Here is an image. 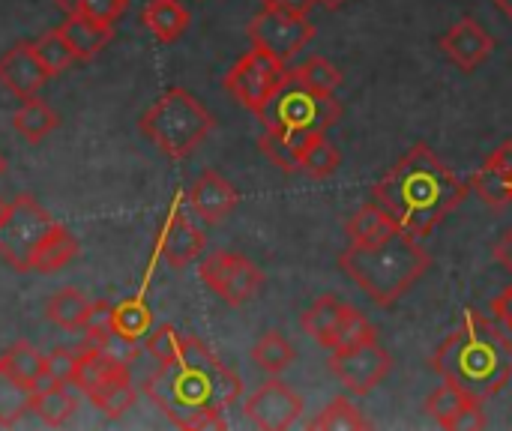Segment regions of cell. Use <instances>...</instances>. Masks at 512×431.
Wrapping results in <instances>:
<instances>
[{"label": "cell", "instance_id": "obj_1", "mask_svg": "<svg viewBox=\"0 0 512 431\" xmlns=\"http://www.w3.org/2000/svg\"><path fill=\"white\" fill-rule=\"evenodd\" d=\"M144 393L177 429H228L225 408L243 396V381L198 336H183L180 357L159 363L144 381Z\"/></svg>", "mask_w": 512, "mask_h": 431}, {"label": "cell", "instance_id": "obj_2", "mask_svg": "<svg viewBox=\"0 0 512 431\" xmlns=\"http://www.w3.org/2000/svg\"><path fill=\"white\" fill-rule=\"evenodd\" d=\"M468 195L471 186L444 165L426 141H417L372 186V201H378L399 228L414 237H429Z\"/></svg>", "mask_w": 512, "mask_h": 431}, {"label": "cell", "instance_id": "obj_3", "mask_svg": "<svg viewBox=\"0 0 512 431\" xmlns=\"http://www.w3.org/2000/svg\"><path fill=\"white\" fill-rule=\"evenodd\" d=\"M432 369L468 399L486 405L512 381V339L486 315L468 309L459 330L438 345Z\"/></svg>", "mask_w": 512, "mask_h": 431}, {"label": "cell", "instance_id": "obj_4", "mask_svg": "<svg viewBox=\"0 0 512 431\" xmlns=\"http://www.w3.org/2000/svg\"><path fill=\"white\" fill-rule=\"evenodd\" d=\"M339 267L378 306H393L426 276L432 258L420 237L399 228L378 243H351L339 255Z\"/></svg>", "mask_w": 512, "mask_h": 431}, {"label": "cell", "instance_id": "obj_5", "mask_svg": "<svg viewBox=\"0 0 512 431\" xmlns=\"http://www.w3.org/2000/svg\"><path fill=\"white\" fill-rule=\"evenodd\" d=\"M216 126V117L183 87L165 90L138 120V129L168 159H186Z\"/></svg>", "mask_w": 512, "mask_h": 431}, {"label": "cell", "instance_id": "obj_6", "mask_svg": "<svg viewBox=\"0 0 512 431\" xmlns=\"http://www.w3.org/2000/svg\"><path fill=\"white\" fill-rule=\"evenodd\" d=\"M339 117H342V105L336 93H315L297 78L294 69H288L285 81L258 114L264 129L285 132V135L327 132L339 123Z\"/></svg>", "mask_w": 512, "mask_h": 431}, {"label": "cell", "instance_id": "obj_7", "mask_svg": "<svg viewBox=\"0 0 512 431\" xmlns=\"http://www.w3.org/2000/svg\"><path fill=\"white\" fill-rule=\"evenodd\" d=\"M108 420H117L123 417L138 393L132 387V378H129V366L108 357L105 351L87 345L81 354H78V369H75V384Z\"/></svg>", "mask_w": 512, "mask_h": 431}, {"label": "cell", "instance_id": "obj_8", "mask_svg": "<svg viewBox=\"0 0 512 431\" xmlns=\"http://www.w3.org/2000/svg\"><path fill=\"white\" fill-rule=\"evenodd\" d=\"M51 228H54L51 213L33 195H18L15 201H9V213L0 225V258L12 270L27 273L39 240Z\"/></svg>", "mask_w": 512, "mask_h": 431}, {"label": "cell", "instance_id": "obj_9", "mask_svg": "<svg viewBox=\"0 0 512 431\" xmlns=\"http://www.w3.org/2000/svg\"><path fill=\"white\" fill-rule=\"evenodd\" d=\"M285 75H288V69L279 57L252 45V51H246L228 69L222 84L243 108H249L258 117L264 111V105L273 99V93L279 90V84L285 81Z\"/></svg>", "mask_w": 512, "mask_h": 431}, {"label": "cell", "instance_id": "obj_10", "mask_svg": "<svg viewBox=\"0 0 512 431\" xmlns=\"http://www.w3.org/2000/svg\"><path fill=\"white\" fill-rule=\"evenodd\" d=\"M201 282L228 306H246L252 303L264 288V273L255 261L237 252H213L198 267Z\"/></svg>", "mask_w": 512, "mask_h": 431}, {"label": "cell", "instance_id": "obj_11", "mask_svg": "<svg viewBox=\"0 0 512 431\" xmlns=\"http://www.w3.org/2000/svg\"><path fill=\"white\" fill-rule=\"evenodd\" d=\"M246 33H249L255 48L270 51L282 63H288L297 51H303L315 39V27L306 18L285 15V12H276V9H261L249 21Z\"/></svg>", "mask_w": 512, "mask_h": 431}, {"label": "cell", "instance_id": "obj_12", "mask_svg": "<svg viewBox=\"0 0 512 431\" xmlns=\"http://www.w3.org/2000/svg\"><path fill=\"white\" fill-rule=\"evenodd\" d=\"M393 369L390 354L378 342L357 345L351 351H333L330 372L351 396H369Z\"/></svg>", "mask_w": 512, "mask_h": 431}, {"label": "cell", "instance_id": "obj_13", "mask_svg": "<svg viewBox=\"0 0 512 431\" xmlns=\"http://www.w3.org/2000/svg\"><path fill=\"white\" fill-rule=\"evenodd\" d=\"M246 420L261 431H285L291 429L303 414V399L282 381L261 384L243 405Z\"/></svg>", "mask_w": 512, "mask_h": 431}, {"label": "cell", "instance_id": "obj_14", "mask_svg": "<svg viewBox=\"0 0 512 431\" xmlns=\"http://www.w3.org/2000/svg\"><path fill=\"white\" fill-rule=\"evenodd\" d=\"M441 51L462 69V72H474L480 69L492 51H495V39L483 30V24L477 18H462L456 21L444 36H441Z\"/></svg>", "mask_w": 512, "mask_h": 431}, {"label": "cell", "instance_id": "obj_15", "mask_svg": "<svg viewBox=\"0 0 512 431\" xmlns=\"http://www.w3.org/2000/svg\"><path fill=\"white\" fill-rule=\"evenodd\" d=\"M471 192L480 195L483 204L501 210L512 204V141H504L468 180Z\"/></svg>", "mask_w": 512, "mask_h": 431}, {"label": "cell", "instance_id": "obj_16", "mask_svg": "<svg viewBox=\"0 0 512 431\" xmlns=\"http://www.w3.org/2000/svg\"><path fill=\"white\" fill-rule=\"evenodd\" d=\"M48 69L39 63L36 51H33V42H21L15 48H9L3 57H0V84L15 93L18 99H30L36 96V90L48 81Z\"/></svg>", "mask_w": 512, "mask_h": 431}, {"label": "cell", "instance_id": "obj_17", "mask_svg": "<svg viewBox=\"0 0 512 431\" xmlns=\"http://www.w3.org/2000/svg\"><path fill=\"white\" fill-rule=\"evenodd\" d=\"M189 204L207 225H219L234 213L240 195L219 171H204L189 189Z\"/></svg>", "mask_w": 512, "mask_h": 431}, {"label": "cell", "instance_id": "obj_18", "mask_svg": "<svg viewBox=\"0 0 512 431\" xmlns=\"http://www.w3.org/2000/svg\"><path fill=\"white\" fill-rule=\"evenodd\" d=\"M204 246H207L204 234L186 219V213H183L180 204H177L174 213H171V219H168V225H165V231H162L159 255L168 261V267L183 270V267H189L192 261L201 258Z\"/></svg>", "mask_w": 512, "mask_h": 431}, {"label": "cell", "instance_id": "obj_19", "mask_svg": "<svg viewBox=\"0 0 512 431\" xmlns=\"http://www.w3.org/2000/svg\"><path fill=\"white\" fill-rule=\"evenodd\" d=\"M57 30L63 33V39L69 42V48L75 51L78 60H93L114 36V24L93 21V18H87L81 12L66 15V21Z\"/></svg>", "mask_w": 512, "mask_h": 431}, {"label": "cell", "instance_id": "obj_20", "mask_svg": "<svg viewBox=\"0 0 512 431\" xmlns=\"http://www.w3.org/2000/svg\"><path fill=\"white\" fill-rule=\"evenodd\" d=\"M141 21L159 42H177L189 30L192 15L180 0H150L141 12Z\"/></svg>", "mask_w": 512, "mask_h": 431}, {"label": "cell", "instance_id": "obj_21", "mask_svg": "<svg viewBox=\"0 0 512 431\" xmlns=\"http://www.w3.org/2000/svg\"><path fill=\"white\" fill-rule=\"evenodd\" d=\"M75 255H78V240L69 234V228L54 222V228L39 240V246H36V252L30 258V270H36V273H57Z\"/></svg>", "mask_w": 512, "mask_h": 431}, {"label": "cell", "instance_id": "obj_22", "mask_svg": "<svg viewBox=\"0 0 512 431\" xmlns=\"http://www.w3.org/2000/svg\"><path fill=\"white\" fill-rule=\"evenodd\" d=\"M0 369H6L15 381H21V384L30 387V390L48 387V378H45V357H42L33 345H27V342L9 345V348L0 354Z\"/></svg>", "mask_w": 512, "mask_h": 431}, {"label": "cell", "instance_id": "obj_23", "mask_svg": "<svg viewBox=\"0 0 512 431\" xmlns=\"http://www.w3.org/2000/svg\"><path fill=\"white\" fill-rule=\"evenodd\" d=\"M342 312H345V303L336 300L333 294H324V297H318V300L303 312V330L315 339V345L333 351V342H336V330H339Z\"/></svg>", "mask_w": 512, "mask_h": 431}, {"label": "cell", "instance_id": "obj_24", "mask_svg": "<svg viewBox=\"0 0 512 431\" xmlns=\"http://www.w3.org/2000/svg\"><path fill=\"white\" fill-rule=\"evenodd\" d=\"M393 231H399V222L378 201L363 204L345 225V234L351 243H378Z\"/></svg>", "mask_w": 512, "mask_h": 431}, {"label": "cell", "instance_id": "obj_25", "mask_svg": "<svg viewBox=\"0 0 512 431\" xmlns=\"http://www.w3.org/2000/svg\"><path fill=\"white\" fill-rule=\"evenodd\" d=\"M12 126L21 138H27L30 144H39L45 141L57 126H60V117L54 114V108L45 102V99H24V105L12 114Z\"/></svg>", "mask_w": 512, "mask_h": 431}, {"label": "cell", "instance_id": "obj_26", "mask_svg": "<svg viewBox=\"0 0 512 431\" xmlns=\"http://www.w3.org/2000/svg\"><path fill=\"white\" fill-rule=\"evenodd\" d=\"M93 303L78 291V288H60L54 297H48L45 303V315L51 324H57L60 330H84L87 315H90Z\"/></svg>", "mask_w": 512, "mask_h": 431}, {"label": "cell", "instance_id": "obj_27", "mask_svg": "<svg viewBox=\"0 0 512 431\" xmlns=\"http://www.w3.org/2000/svg\"><path fill=\"white\" fill-rule=\"evenodd\" d=\"M339 150L324 138V132H312L303 138V147H300V171L309 174L312 180H327L339 171Z\"/></svg>", "mask_w": 512, "mask_h": 431}, {"label": "cell", "instance_id": "obj_28", "mask_svg": "<svg viewBox=\"0 0 512 431\" xmlns=\"http://www.w3.org/2000/svg\"><path fill=\"white\" fill-rule=\"evenodd\" d=\"M75 408H78V399L66 390V384H48L33 393V414L51 429L66 426Z\"/></svg>", "mask_w": 512, "mask_h": 431}, {"label": "cell", "instance_id": "obj_29", "mask_svg": "<svg viewBox=\"0 0 512 431\" xmlns=\"http://www.w3.org/2000/svg\"><path fill=\"white\" fill-rule=\"evenodd\" d=\"M303 138L306 135H285V132L264 129V135L258 138V147H261V153L276 168H282L285 174H297L300 171V147H303Z\"/></svg>", "mask_w": 512, "mask_h": 431}, {"label": "cell", "instance_id": "obj_30", "mask_svg": "<svg viewBox=\"0 0 512 431\" xmlns=\"http://www.w3.org/2000/svg\"><path fill=\"white\" fill-rule=\"evenodd\" d=\"M252 363L261 369V372H267V375H282L291 363H294V348H291V342L282 336V333H276V330H270V333H264L258 342H255V348H252Z\"/></svg>", "mask_w": 512, "mask_h": 431}, {"label": "cell", "instance_id": "obj_31", "mask_svg": "<svg viewBox=\"0 0 512 431\" xmlns=\"http://www.w3.org/2000/svg\"><path fill=\"white\" fill-rule=\"evenodd\" d=\"M309 429H321V431H366L372 429V420H366L363 414H360V408L351 402V399H345V396H339V399H333L312 423H309Z\"/></svg>", "mask_w": 512, "mask_h": 431}, {"label": "cell", "instance_id": "obj_32", "mask_svg": "<svg viewBox=\"0 0 512 431\" xmlns=\"http://www.w3.org/2000/svg\"><path fill=\"white\" fill-rule=\"evenodd\" d=\"M153 330V312L141 297H126L114 306V333L141 342Z\"/></svg>", "mask_w": 512, "mask_h": 431}, {"label": "cell", "instance_id": "obj_33", "mask_svg": "<svg viewBox=\"0 0 512 431\" xmlns=\"http://www.w3.org/2000/svg\"><path fill=\"white\" fill-rule=\"evenodd\" d=\"M33 393L21 381H15L6 369H0V426H15L27 411H33Z\"/></svg>", "mask_w": 512, "mask_h": 431}, {"label": "cell", "instance_id": "obj_34", "mask_svg": "<svg viewBox=\"0 0 512 431\" xmlns=\"http://www.w3.org/2000/svg\"><path fill=\"white\" fill-rule=\"evenodd\" d=\"M33 51H36V57H39V63L48 69V75L54 78V75H60V72H66L78 57H75V51L69 48V42L63 39V33L54 27V30H48V33H42L36 42H33Z\"/></svg>", "mask_w": 512, "mask_h": 431}, {"label": "cell", "instance_id": "obj_35", "mask_svg": "<svg viewBox=\"0 0 512 431\" xmlns=\"http://www.w3.org/2000/svg\"><path fill=\"white\" fill-rule=\"evenodd\" d=\"M366 342H375V327L369 324V318L360 309L345 306L342 321H339V330H336L333 351H351V348L366 345Z\"/></svg>", "mask_w": 512, "mask_h": 431}, {"label": "cell", "instance_id": "obj_36", "mask_svg": "<svg viewBox=\"0 0 512 431\" xmlns=\"http://www.w3.org/2000/svg\"><path fill=\"white\" fill-rule=\"evenodd\" d=\"M468 402H471V399H468L459 387H453V384L444 381V387H438V390L426 399V414H429L441 429H450V423L459 417V411H462Z\"/></svg>", "mask_w": 512, "mask_h": 431}, {"label": "cell", "instance_id": "obj_37", "mask_svg": "<svg viewBox=\"0 0 512 431\" xmlns=\"http://www.w3.org/2000/svg\"><path fill=\"white\" fill-rule=\"evenodd\" d=\"M297 78L312 87L315 93H336L339 84H342V72L327 60V57H309L306 63H300L297 69Z\"/></svg>", "mask_w": 512, "mask_h": 431}, {"label": "cell", "instance_id": "obj_38", "mask_svg": "<svg viewBox=\"0 0 512 431\" xmlns=\"http://www.w3.org/2000/svg\"><path fill=\"white\" fill-rule=\"evenodd\" d=\"M180 345H183V336L171 324H159L144 336V351L156 363H174L180 357Z\"/></svg>", "mask_w": 512, "mask_h": 431}, {"label": "cell", "instance_id": "obj_39", "mask_svg": "<svg viewBox=\"0 0 512 431\" xmlns=\"http://www.w3.org/2000/svg\"><path fill=\"white\" fill-rule=\"evenodd\" d=\"M111 333H114V306L108 300H99V303H93V309L87 315V324H84L87 345L99 348Z\"/></svg>", "mask_w": 512, "mask_h": 431}, {"label": "cell", "instance_id": "obj_40", "mask_svg": "<svg viewBox=\"0 0 512 431\" xmlns=\"http://www.w3.org/2000/svg\"><path fill=\"white\" fill-rule=\"evenodd\" d=\"M75 369H78V357L69 354L66 348H57L45 357V378L48 384H75Z\"/></svg>", "mask_w": 512, "mask_h": 431}, {"label": "cell", "instance_id": "obj_41", "mask_svg": "<svg viewBox=\"0 0 512 431\" xmlns=\"http://www.w3.org/2000/svg\"><path fill=\"white\" fill-rule=\"evenodd\" d=\"M126 9H129V0H84L78 12L87 15V18H93V21L114 24Z\"/></svg>", "mask_w": 512, "mask_h": 431}, {"label": "cell", "instance_id": "obj_42", "mask_svg": "<svg viewBox=\"0 0 512 431\" xmlns=\"http://www.w3.org/2000/svg\"><path fill=\"white\" fill-rule=\"evenodd\" d=\"M489 426V420H486V411H483V402H468L462 411H459V417L450 423V431H471V429H486Z\"/></svg>", "mask_w": 512, "mask_h": 431}, {"label": "cell", "instance_id": "obj_43", "mask_svg": "<svg viewBox=\"0 0 512 431\" xmlns=\"http://www.w3.org/2000/svg\"><path fill=\"white\" fill-rule=\"evenodd\" d=\"M264 9H276V12H285V15H297V18H306L318 0H261Z\"/></svg>", "mask_w": 512, "mask_h": 431}, {"label": "cell", "instance_id": "obj_44", "mask_svg": "<svg viewBox=\"0 0 512 431\" xmlns=\"http://www.w3.org/2000/svg\"><path fill=\"white\" fill-rule=\"evenodd\" d=\"M492 315H495V321L501 324V330L507 333L512 339V285L501 294V297H495V303H492Z\"/></svg>", "mask_w": 512, "mask_h": 431}, {"label": "cell", "instance_id": "obj_45", "mask_svg": "<svg viewBox=\"0 0 512 431\" xmlns=\"http://www.w3.org/2000/svg\"><path fill=\"white\" fill-rule=\"evenodd\" d=\"M495 258H498V264H501L507 273H512V228L495 243Z\"/></svg>", "mask_w": 512, "mask_h": 431}, {"label": "cell", "instance_id": "obj_46", "mask_svg": "<svg viewBox=\"0 0 512 431\" xmlns=\"http://www.w3.org/2000/svg\"><path fill=\"white\" fill-rule=\"evenodd\" d=\"M54 3H57V9H60V12L75 15V12L81 9V3H84V0H54Z\"/></svg>", "mask_w": 512, "mask_h": 431}, {"label": "cell", "instance_id": "obj_47", "mask_svg": "<svg viewBox=\"0 0 512 431\" xmlns=\"http://www.w3.org/2000/svg\"><path fill=\"white\" fill-rule=\"evenodd\" d=\"M492 3H495V6H498V9H501V12H504V15L512 21V0H492Z\"/></svg>", "mask_w": 512, "mask_h": 431}, {"label": "cell", "instance_id": "obj_48", "mask_svg": "<svg viewBox=\"0 0 512 431\" xmlns=\"http://www.w3.org/2000/svg\"><path fill=\"white\" fill-rule=\"evenodd\" d=\"M321 6H327V9H339V6H345L348 0H318Z\"/></svg>", "mask_w": 512, "mask_h": 431}, {"label": "cell", "instance_id": "obj_49", "mask_svg": "<svg viewBox=\"0 0 512 431\" xmlns=\"http://www.w3.org/2000/svg\"><path fill=\"white\" fill-rule=\"evenodd\" d=\"M6 213H9V201L0 198V225H3V219H6Z\"/></svg>", "mask_w": 512, "mask_h": 431}, {"label": "cell", "instance_id": "obj_50", "mask_svg": "<svg viewBox=\"0 0 512 431\" xmlns=\"http://www.w3.org/2000/svg\"><path fill=\"white\" fill-rule=\"evenodd\" d=\"M6 171V159H3V153H0V174Z\"/></svg>", "mask_w": 512, "mask_h": 431}]
</instances>
